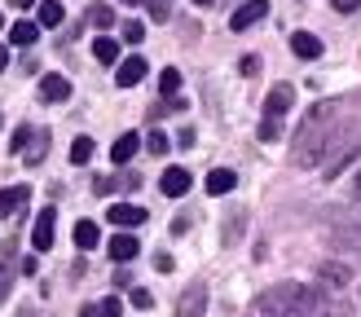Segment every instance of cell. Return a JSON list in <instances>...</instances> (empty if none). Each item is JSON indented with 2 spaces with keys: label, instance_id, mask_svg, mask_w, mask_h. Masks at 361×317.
I'll return each mask as SVG.
<instances>
[{
  "label": "cell",
  "instance_id": "9a60e30c",
  "mask_svg": "<svg viewBox=\"0 0 361 317\" xmlns=\"http://www.w3.org/2000/svg\"><path fill=\"white\" fill-rule=\"evenodd\" d=\"M322 282H331V287H344V282H353V269L348 264H339V260H322Z\"/></svg>",
  "mask_w": 361,
  "mask_h": 317
},
{
  "label": "cell",
  "instance_id": "4dcf8cb0",
  "mask_svg": "<svg viewBox=\"0 0 361 317\" xmlns=\"http://www.w3.org/2000/svg\"><path fill=\"white\" fill-rule=\"evenodd\" d=\"M123 40H128V44H141V40H146V27H141L137 18H133V23H123Z\"/></svg>",
  "mask_w": 361,
  "mask_h": 317
},
{
  "label": "cell",
  "instance_id": "52a82bcc",
  "mask_svg": "<svg viewBox=\"0 0 361 317\" xmlns=\"http://www.w3.org/2000/svg\"><path fill=\"white\" fill-rule=\"evenodd\" d=\"M106 220H111L115 229H137V225H146V207H137V203H115L111 211H106Z\"/></svg>",
  "mask_w": 361,
  "mask_h": 317
},
{
  "label": "cell",
  "instance_id": "d6a6232c",
  "mask_svg": "<svg viewBox=\"0 0 361 317\" xmlns=\"http://www.w3.org/2000/svg\"><path fill=\"white\" fill-rule=\"evenodd\" d=\"M238 234H243V211H238V216H233V220L225 225V242H233Z\"/></svg>",
  "mask_w": 361,
  "mask_h": 317
},
{
  "label": "cell",
  "instance_id": "8d00e7d4",
  "mask_svg": "<svg viewBox=\"0 0 361 317\" xmlns=\"http://www.w3.org/2000/svg\"><path fill=\"white\" fill-rule=\"evenodd\" d=\"M331 5H335V9H339V13H353V9H357V5H361V0H331Z\"/></svg>",
  "mask_w": 361,
  "mask_h": 317
},
{
  "label": "cell",
  "instance_id": "277c9868",
  "mask_svg": "<svg viewBox=\"0 0 361 317\" xmlns=\"http://www.w3.org/2000/svg\"><path fill=\"white\" fill-rule=\"evenodd\" d=\"M13 251H18V242H13V238L0 242V304H5L9 291H13V273L23 269V260H18Z\"/></svg>",
  "mask_w": 361,
  "mask_h": 317
},
{
  "label": "cell",
  "instance_id": "ab89813d",
  "mask_svg": "<svg viewBox=\"0 0 361 317\" xmlns=\"http://www.w3.org/2000/svg\"><path fill=\"white\" fill-rule=\"evenodd\" d=\"M13 5H18V9H31V5H40V0H13Z\"/></svg>",
  "mask_w": 361,
  "mask_h": 317
},
{
  "label": "cell",
  "instance_id": "8992f818",
  "mask_svg": "<svg viewBox=\"0 0 361 317\" xmlns=\"http://www.w3.org/2000/svg\"><path fill=\"white\" fill-rule=\"evenodd\" d=\"M264 13H269V0H243V5L233 9V18H229V27L233 31H247V27H256Z\"/></svg>",
  "mask_w": 361,
  "mask_h": 317
},
{
  "label": "cell",
  "instance_id": "836d02e7",
  "mask_svg": "<svg viewBox=\"0 0 361 317\" xmlns=\"http://www.w3.org/2000/svg\"><path fill=\"white\" fill-rule=\"evenodd\" d=\"M128 299H133V304H137V309H150V304H154V295H150V291H141V287H137V291H133Z\"/></svg>",
  "mask_w": 361,
  "mask_h": 317
},
{
  "label": "cell",
  "instance_id": "74e56055",
  "mask_svg": "<svg viewBox=\"0 0 361 317\" xmlns=\"http://www.w3.org/2000/svg\"><path fill=\"white\" fill-rule=\"evenodd\" d=\"M353 199L361 203V168H357V176H353Z\"/></svg>",
  "mask_w": 361,
  "mask_h": 317
},
{
  "label": "cell",
  "instance_id": "f1b7e54d",
  "mask_svg": "<svg viewBox=\"0 0 361 317\" xmlns=\"http://www.w3.org/2000/svg\"><path fill=\"white\" fill-rule=\"evenodd\" d=\"M31 137H35V128H27V123H23V128H13V154H23L31 146Z\"/></svg>",
  "mask_w": 361,
  "mask_h": 317
},
{
  "label": "cell",
  "instance_id": "1f68e13d",
  "mask_svg": "<svg viewBox=\"0 0 361 317\" xmlns=\"http://www.w3.org/2000/svg\"><path fill=\"white\" fill-rule=\"evenodd\" d=\"M88 23H93V27H111V23H115V9H106V5H97L93 13H88Z\"/></svg>",
  "mask_w": 361,
  "mask_h": 317
},
{
  "label": "cell",
  "instance_id": "7402d4cb",
  "mask_svg": "<svg viewBox=\"0 0 361 317\" xmlns=\"http://www.w3.org/2000/svg\"><path fill=\"white\" fill-rule=\"evenodd\" d=\"M93 58L102 62V66H111V62H119V40H93Z\"/></svg>",
  "mask_w": 361,
  "mask_h": 317
},
{
  "label": "cell",
  "instance_id": "5b68a950",
  "mask_svg": "<svg viewBox=\"0 0 361 317\" xmlns=\"http://www.w3.org/2000/svg\"><path fill=\"white\" fill-rule=\"evenodd\" d=\"M53 234H58V211H53V207H44L40 216H35L31 247H35V251H49V247H53Z\"/></svg>",
  "mask_w": 361,
  "mask_h": 317
},
{
  "label": "cell",
  "instance_id": "7bdbcfd3",
  "mask_svg": "<svg viewBox=\"0 0 361 317\" xmlns=\"http://www.w3.org/2000/svg\"><path fill=\"white\" fill-rule=\"evenodd\" d=\"M128 5H137V0H128Z\"/></svg>",
  "mask_w": 361,
  "mask_h": 317
},
{
  "label": "cell",
  "instance_id": "7a4b0ae2",
  "mask_svg": "<svg viewBox=\"0 0 361 317\" xmlns=\"http://www.w3.org/2000/svg\"><path fill=\"white\" fill-rule=\"evenodd\" d=\"M295 299H300V287H291V282L269 287L256 304H251V317H291L295 313Z\"/></svg>",
  "mask_w": 361,
  "mask_h": 317
},
{
  "label": "cell",
  "instance_id": "e0dca14e",
  "mask_svg": "<svg viewBox=\"0 0 361 317\" xmlns=\"http://www.w3.org/2000/svg\"><path fill=\"white\" fill-rule=\"evenodd\" d=\"M137 150H141V137H137V132H123L115 146H111V158H115V163H128Z\"/></svg>",
  "mask_w": 361,
  "mask_h": 317
},
{
  "label": "cell",
  "instance_id": "7c38bea8",
  "mask_svg": "<svg viewBox=\"0 0 361 317\" xmlns=\"http://www.w3.org/2000/svg\"><path fill=\"white\" fill-rule=\"evenodd\" d=\"M106 251H111V260H115V264H128V260H137L141 247H137V238H133V234H115Z\"/></svg>",
  "mask_w": 361,
  "mask_h": 317
},
{
  "label": "cell",
  "instance_id": "9c48e42d",
  "mask_svg": "<svg viewBox=\"0 0 361 317\" xmlns=\"http://www.w3.org/2000/svg\"><path fill=\"white\" fill-rule=\"evenodd\" d=\"M207 313V287H190L176 304V317H203Z\"/></svg>",
  "mask_w": 361,
  "mask_h": 317
},
{
  "label": "cell",
  "instance_id": "4fadbf2b",
  "mask_svg": "<svg viewBox=\"0 0 361 317\" xmlns=\"http://www.w3.org/2000/svg\"><path fill=\"white\" fill-rule=\"evenodd\" d=\"M141 80H146V58H128V62H119V75H115L119 88H133V84H141Z\"/></svg>",
  "mask_w": 361,
  "mask_h": 317
},
{
  "label": "cell",
  "instance_id": "60d3db41",
  "mask_svg": "<svg viewBox=\"0 0 361 317\" xmlns=\"http://www.w3.org/2000/svg\"><path fill=\"white\" fill-rule=\"evenodd\" d=\"M194 5H212V0H194Z\"/></svg>",
  "mask_w": 361,
  "mask_h": 317
},
{
  "label": "cell",
  "instance_id": "ac0fdd59",
  "mask_svg": "<svg viewBox=\"0 0 361 317\" xmlns=\"http://www.w3.org/2000/svg\"><path fill=\"white\" fill-rule=\"evenodd\" d=\"M233 185H238V176H233L229 168H212L207 172V194H229Z\"/></svg>",
  "mask_w": 361,
  "mask_h": 317
},
{
  "label": "cell",
  "instance_id": "b9f144b4",
  "mask_svg": "<svg viewBox=\"0 0 361 317\" xmlns=\"http://www.w3.org/2000/svg\"><path fill=\"white\" fill-rule=\"evenodd\" d=\"M0 27H5V18H0Z\"/></svg>",
  "mask_w": 361,
  "mask_h": 317
},
{
  "label": "cell",
  "instance_id": "d590c367",
  "mask_svg": "<svg viewBox=\"0 0 361 317\" xmlns=\"http://www.w3.org/2000/svg\"><path fill=\"white\" fill-rule=\"evenodd\" d=\"M238 70H243V75H256V70H260V58H243Z\"/></svg>",
  "mask_w": 361,
  "mask_h": 317
},
{
  "label": "cell",
  "instance_id": "e575fe53",
  "mask_svg": "<svg viewBox=\"0 0 361 317\" xmlns=\"http://www.w3.org/2000/svg\"><path fill=\"white\" fill-rule=\"evenodd\" d=\"M154 269H159V273H172V256L159 251V256H154Z\"/></svg>",
  "mask_w": 361,
  "mask_h": 317
},
{
  "label": "cell",
  "instance_id": "8fae6325",
  "mask_svg": "<svg viewBox=\"0 0 361 317\" xmlns=\"http://www.w3.org/2000/svg\"><path fill=\"white\" fill-rule=\"evenodd\" d=\"M159 189L168 194V199H180V194H190V172L185 168H168L164 181H159Z\"/></svg>",
  "mask_w": 361,
  "mask_h": 317
},
{
  "label": "cell",
  "instance_id": "2e32d148",
  "mask_svg": "<svg viewBox=\"0 0 361 317\" xmlns=\"http://www.w3.org/2000/svg\"><path fill=\"white\" fill-rule=\"evenodd\" d=\"M40 97H44V101H66V97H71V84H66L62 75H44V80H40Z\"/></svg>",
  "mask_w": 361,
  "mask_h": 317
},
{
  "label": "cell",
  "instance_id": "603a6c76",
  "mask_svg": "<svg viewBox=\"0 0 361 317\" xmlns=\"http://www.w3.org/2000/svg\"><path fill=\"white\" fill-rule=\"evenodd\" d=\"M123 313V304L111 295V299H97V304H84V317H119Z\"/></svg>",
  "mask_w": 361,
  "mask_h": 317
},
{
  "label": "cell",
  "instance_id": "484cf974",
  "mask_svg": "<svg viewBox=\"0 0 361 317\" xmlns=\"http://www.w3.org/2000/svg\"><path fill=\"white\" fill-rule=\"evenodd\" d=\"M176 88H180V70H176V66H168L164 75H159V93H164V101H168V97H176Z\"/></svg>",
  "mask_w": 361,
  "mask_h": 317
},
{
  "label": "cell",
  "instance_id": "30bf717a",
  "mask_svg": "<svg viewBox=\"0 0 361 317\" xmlns=\"http://www.w3.org/2000/svg\"><path fill=\"white\" fill-rule=\"evenodd\" d=\"M291 53L304 58V62H313V58H322V40H317L313 31H295L291 35Z\"/></svg>",
  "mask_w": 361,
  "mask_h": 317
},
{
  "label": "cell",
  "instance_id": "cb8c5ba5",
  "mask_svg": "<svg viewBox=\"0 0 361 317\" xmlns=\"http://www.w3.org/2000/svg\"><path fill=\"white\" fill-rule=\"evenodd\" d=\"M66 9L58 5V0H40V27H62Z\"/></svg>",
  "mask_w": 361,
  "mask_h": 317
},
{
  "label": "cell",
  "instance_id": "d6986e66",
  "mask_svg": "<svg viewBox=\"0 0 361 317\" xmlns=\"http://www.w3.org/2000/svg\"><path fill=\"white\" fill-rule=\"evenodd\" d=\"M9 40H13L18 49H31L35 40H40V23H13V31H9Z\"/></svg>",
  "mask_w": 361,
  "mask_h": 317
},
{
  "label": "cell",
  "instance_id": "5bb4252c",
  "mask_svg": "<svg viewBox=\"0 0 361 317\" xmlns=\"http://www.w3.org/2000/svg\"><path fill=\"white\" fill-rule=\"evenodd\" d=\"M31 199V189L27 185H9V189H0V216H9V211H23Z\"/></svg>",
  "mask_w": 361,
  "mask_h": 317
},
{
  "label": "cell",
  "instance_id": "ffe728a7",
  "mask_svg": "<svg viewBox=\"0 0 361 317\" xmlns=\"http://www.w3.org/2000/svg\"><path fill=\"white\" fill-rule=\"evenodd\" d=\"M44 150H49V132H44V128H35L31 146L23 150V163H31V168H35V163H44Z\"/></svg>",
  "mask_w": 361,
  "mask_h": 317
},
{
  "label": "cell",
  "instance_id": "83f0119b",
  "mask_svg": "<svg viewBox=\"0 0 361 317\" xmlns=\"http://www.w3.org/2000/svg\"><path fill=\"white\" fill-rule=\"evenodd\" d=\"M278 137H282V119H269L264 115L260 119V141H278Z\"/></svg>",
  "mask_w": 361,
  "mask_h": 317
},
{
  "label": "cell",
  "instance_id": "4316f807",
  "mask_svg": "<svg viewBox=\"0 0 361 317\" xmlns=\"http://www.w3.org/2000/svg\"><path fill=\"white\" fill-rule=\"evenodd\" d=\"M141 5H146V13L154 18V23H168L172 18V0H141Z\"/></svg>",
  "mask_w": 361,
  "mask_h": 317
},
{
  "label": "cell",
  "instance_id": "d4e9b609",
  "mask_svg": "<svg viewBox=\"0 0 361 317\" xmlns=\"http://www.w3.org/2000/svg\"><path fill=\"white\" fill-rule=\"evenodd\" d=\"M88 158H93V141H88V137H75V141H71V163L84 168Z\"/></svg>",
  "mask_w": 361,
  "mask_h": 317
},
{
  "label": "cell",
  "instance_id": "ba28073f",
  "mask_svg": "<svg viewBox=\"0 0 361 317\" xmlns=\"http://www.w3.org/2000/svg\"><path fill=\"white\" fill-rule=\"evenodd\" d=\"M291 101H295V88L291 84H274V88H269V97H264V115L269 119H282L286 111H291Z\"/></svg>",
  "mask_w": 361,
  "mask_h": 317
},
{
  "label": "cell",
  "instance_id": "6da1fadb",
  "mask_svg": "<svg viewBox=\"0 0 361 317\" xmlns=\"http://www.w3.org/2000/svg\"><path fill=\"white\" fill-rule=\"evenodd\" d=\"M331 128H335V101H317L304 115V128L295 132V168H317L331 150Z\"/></svg>",
  "mask_w": 361,
  "mask_h": 317
},
{
  "label": "cell",
  "instance_id": "f35d334b",
  "mask_svg": "<svg viewBox=\"0 0 361 317\" xmlns=\"http://www.w3.org/2000/svg\"><path fill=\"white\" fill-rule=\"evenodd\" d=\"M5 66H9V49H5V44H0V70H5Z\"/></svg>",
  "mask_w": 361,
  "mask_h": 317
},
{
  "label": "cell",
  "instance_id": "f546056e",
  "mask_svg": "<svg viewBox=\"0 0 361 317\" xmlns=\"http://www.w3.org/2000/svg\"><path fill=\"white\" fill-rule=\"evenodd\" d=\"M146 150H150V154H168V150H172V141H168L164 132H150V137H146Z\"/></svg>",
  "mask_w": 361,
  "mask_h": 317
},
{
  "label": "cell",
  "instance_id": "3957f363",
  "mask_svg": "<svg viewBox=\"0 0 361 317\" xmlns=\"http://www.w3.org/2000/svg\"><path fill=\"white\" fill-rule=\"evenodd\" d=\"M291 317H348V313H344V304H335L326 291L300 287V299H295V313Z\"/></svg>",
  "mask_w": 361,
  "mask_h": 317
},
{
  "label": "cell",
  "instance_id": "44dd1931",
  "mask_svg": "<svg viewBox=\"0 0 361 317\" xmlns=\"http://www.w3.org/2000/svg\"><path fill=\"white\" fill-rule=\"evenodd\" d=\"M97 242H102V229H97L93 220H80V225H75V247H80V251H93Z\"/></svg>",
  "mask_w": 361,
  "mask_h": 317
}]
</instances>
